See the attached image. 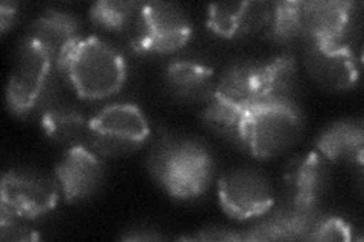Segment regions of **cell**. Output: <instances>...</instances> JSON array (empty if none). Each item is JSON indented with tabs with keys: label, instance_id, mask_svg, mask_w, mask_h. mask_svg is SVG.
Returning <instances> with one entry per match:
<instances>
[{
	"label": "cell",
	"instance_id": "277c9868",
	"mask_svg": "<svg viewBox=\"0 0 364 242\" xmlns=\"http://www.w3.org/2000/svg\"><path fill=\"white\" fill-rule=\"evenodd\" d=\"M56 57L43 45L25 37L6 88L8 108L16 115H29L48 103L55 87Z\"/></svg>",
	"mask_w": 364,
	"mask_h": 242
},
{
	"label": "cell",
	"instance_id": "8fae6325",
	"mask_svg": "<svg viewBox=\"0 0 364 242\" xmlns=\"http://www.w3.org/2000/svg\"><path fill=\"white\" fill-rule=\"evenodd\" d=\"M328 183L326 159L318 152L294 156L284 170V189L293 209L314 212Z\"/></svg>",
	"mask_w": 364,
	"mask_h": 242
},
{
	"label": "cell",
	"instance_id": "8992f818",
	"mask_svg": "<svg viewBox=\"0 0 364 242\" xmlns=\"http://www.w3.org/2000/svg\"><path fill=\"white\" fill-rule=\"evenodd\" d=\"M250 72L252 64L232 65L215 84L214 94L202 112V121L208 129L237 145L243 115L254 105Z\"/></svg>",
	"mask_w": 364,
	"mask_h": 242
},
{
	"label": "cell",
	"instance_id": "603a6c76",
	"mask_svg": "<svg viewBox=\"0 0 364 242\" xmlns=\"http://www.w3.org/2000/svg\"><path fill=\"white\" fill-rule=\"evenodd\" d=\"M352 239L350 226L338 216L318 218L316 223L310 241H340L346 242Z\"/></svg>",
	"mask_w": 364,
	"mask_h": 242
},
{
	"label": "cell",
	"instance_id": "e0dca14e",
	"mask_svg": "<svg viewBox=\"0 0 364 242\" xmlns=\"http://www.w3.org/2000/svg\"><path fill=\"white\" fill-rule=\"evenodd\" d=\"M364 129L360 120H341L329 124L318 135L316 152L331 163H363Z\"/></svg>",
	"mask_w": 364,
	"mask_h": 242
},
{
	"label": "cell",
	"instance_id": "3957f363",
	"mask_svg": "<svg viewBox=\"0 0 364 242\" xmlns=\"http://www.w3.org/2000/svg\"><path fill=\"white\" fill-rule=\"evenodd\" d=\"M302 117L294 103H254L240 124V143L258 159L275 158L301 135Z\"/></svg>",
	"mask_w": 364,
	"mask_h": 242
},
{
	"label": "cell",
	"instance_id": "5bb4252c",
	"mask_svg": "<svg viewBox=\"0 0 364 242\" xmlns=\"http://www.w3.org/2000/svg\"><path fill=\"white\" fill-rule=\"evenodd\" d=\"M354 8V2H304L302 35L318 44L346 43Z\"/></svg>",
	"mask_w": 364,
	"mask_h": 242
},
{
	"label": "cell",
	"instance_id": "d4e9b609",
	"mask_svg": "<svg viewBox=\"0 0 364 242\" xmlns=\"http://www.w3.org/2000/svg\"><path fill=\"white\" fill-rule=\"evenodd\" d=\"M190 239H196V241H242L243 235L237 233L235 230H230V229H207L205 232L193 236Z\"/></svg>",
	"mask_w": 364,
	"mask_h": 242
},
{
	"label": "cell",
	"instance_id": "cb8c5ba5",
	"mask_svg": "<svg viewBox=\"0 0 364 242\" xmlns=\"http://www.w3.org/2000/svg\"><path fill=\"white\" fill-rule=\"evenodd\" d=\"M0 238L4 241H32L38 233L29 227V220L0 212Z\"/></svg>",
	"mask_w": 364,
	"mask_h": 242
},
{
	"label": "cell",
	"instance_id": "ffe728a7",
	"mask_svg": "<svg viewBox=\"0 0 364 242\" xmlns=\"http://www.w3.org/2000/svg\"><path fill=\"white\" fill-rule=\"evenodd\" d=\"M41 126L46 136L56 144L65 145L67 148L88 145L90 120L73 108H48L43 112Z\"/></svg>",
	"mask_w": 364,
	"mask_h": 242
},
{
	"label": "cell",
	"instance_id": "7402d4cb",
	"mask_svg": "<svg viewBox=\"0 0 364 242\" xmlns=\"http://www.w3.org/2000/svg\"><path fill=\"white\" fill-rule=\"evenodd\" d=\"M143 4L131 0H100L90 9L91 21L100 29L120 32L135 21Z\"/></svg>",
	"mask_w": 364,
	"mask_h": 242
},
{
	"label": "cell",
	"instance_id": "52a82bcc",
	"mask_svg": "<svg viewBox=\"0 0 364 242\" xmlns=\"http://www.w3.org/2000/svg\"><path fill=\"white\" fill-rule=\"evenodd\" d=\"M193 33L187 14L166 2L143 4L135 18L132 49L144 55H164L186 45Z\"/></svg>",
	"mask_w": 364,
	"mask_h": 242
},
{
	"label": "cell",
	"instance_id": "5b68a950",
	"mask_svg": "<svg viewBox=\"0 0 364 242\" xmlns=\"http://www.w3.org/2000/svg\"><path fill=\"white\" fill-rule=\"evenodd\" d=\"M151 133L141 109L132 103H114L90 120L88 147L99 156H129L144 145Z\"/></svg>",
	"mask_w": 364,
	"mask_h": 242
},
{
	"label": "cell",
	"instance_id": "7c38bea8",
	"mask_svg": "<svg viewBox=\"0 0 364 242\" xmlns=\"http://www.w3.org/2000/svg\"><path fill=\"white\" fill-rule=\"evenodd\" d=\"M55 177L64 200L81 202L97 191L104 180V164L88 145L72 147L56 165Z\"/></svg>",
	"mask_w": 364,
	"mask_h": 242
},
{
	"label": "cell",
	"instance_id": "44dd1931",
	"mask_svg": "<svg viewBox=\"0 0 364 242\" xmlns=\"http://www.w3.org/2000/svg\"><path fill=\"white\" fill-rule=\"evenodd\" d=\"M302 4L298 0H286L270 5V18L263 37L275 43H289L304 33Z\"/></svg>",
	"mask_w": 364,
	"mask_h": 242
},
{
	"label": "cell",
	"instance_id": "9a60e30c",
	"mask_svg": "<svg viewBox=\"0 0 364 242\" xmlns=\"http://www.w3.org/2000/svg\"><path fill=\"white\" fill-rule=\"evenodd\" d=\"M270 18L266 2H225L208 8L207 26L223 38H235L264 31Z\"/></svg>",
	"mask_w": 364,
	"mask_h": 242
},
{
	"label": "cell",
	"instance_id": "30bf717a",
	"mask_svg": "<svg viewBox=\"0 0 364 242\" xmlns=\"http://www.w3.org/2000/svg\"><path fill=\"white\" fill-rule=\"evenodd\" d=\"M304 57L306 72L323 88L348 89L358 80L360 61L348 43L318 44L306 41Z\"/></svg>",
	"mask_w": 364,
	"mask_h": 242
},
{
	"label": "cell",
	"instance_id": "4fadbf2b",
	"mask_svg": "<svg viewBox=\"0 0 364 242\" xmlns=\"http://www.w3.org/2000/svg\"><path fill=\"white\" fill-rule=\"evenodd\" d=\"M254 103H294L298 91V61L282 53L263 64H252L250 72Z\"/></svg>",
	"mask_w": 364,
	"mask_h": 242
},
{
	"label": "cell",
	"instance_id": "ba28073f",
	"mask_svg": "<svg viewBox=\"0 0 364 242\" xmlns=\"http://www.w3.org/2000/svg\"><path fill=\"white\" fill-rule=\"evenodd\" d=\"M58 182L31 170H9L2 179L0 212L25 220H36L49 214L60 200Z\"/></svg>",
	"mask_w": 364,
	"mask_h": 242
},
{
	"label": "cell",
	"instance_id": "d6986e66",
	"mask_svg": "<svg viewBox=\"0 0 364 242\" xmlns=\"http://www.w3.org/2000/svg\"><path fill=\"white\" fill-rule=\"evenodd\" d=\"M26 37L58 57L65 45L79 37V21L64 11L49 8L32 21Z\"/></svg>",
	"mask_w": 364,
	"mask_h": 242
},
{
	"label": "cell",
	"instance_id": "2e32d148",
	"mask_svg": "<svg viewBox=\"0 0 364 242\" xmlns=\"http://www.w3.org/2000/svg\"><path fill=\"white\" fill-rule=\"evenodd\" d=\"M164 80L168 93L184 103H208L215 89L213 68L188 60L170 62Z\"/></svg>",
	"mask_w": 364,
	"mask_h": 242
},
{
	"label": "cell",
	"instance_id": "7a4b0ae2",
	"mask_svg": "<svg viewBox=\"0 0 364 242\" xmlns=\"http://www.w3.org/2000/svg\"><path fill=\"white\" fill-rule=\"evenodd\" d=\"M147 165L159 185L179 200L199 197L214 175L208 148L186 136H164L154 147Z\"/></svg>",
	"mask_w": 364,
	"mask_h": 242
},
{
	"label": "cell",
	"instance_id": "ac0fdd59",
	"mask_svg": "<svg viewBox=\"0 0 364 242\" xmlns=\"http://www.w3.org/2000/svg\"><path fill=\"white\" fill-rule=\"evenodd\" d=\"M318 218L314 212H304L293 209L287 204L286 209H281L267 216L264 221L255 224L243 235L245 241H291L309 239Z\"/></svg>",
	"mask_w": 364,
	"mask_h": 242
},
{
	"label": "cell",
	"instance_id": "484cf974",
	"mask_svg": "<svg viewBox=\"0 0 364 242\" xmlns=\"http://www.w3.org/2000/svg\"><path fill=\"white\" fill-rule=\"evenodd\" d=\"M18 14V6L14 2H4L0 5V29L5 32L13 23Z\"/></svg>",
	"mask_w": 364,
	"mask_h": 242
},
{
	"label": "cell",
	"instance_id": "6da1fadb",
	"mask_svg": "<svg viewBox=\"0 0 364 242\" xmlns=\"http://www.w3.org/2000/svg\"><path fill=\"white\" fill-rule=\"evenodd\" d=\"M56 68L84 100H102L122 89L127 80V61L116 49L97 37L68 43L56 57Z\"/></svg>",
	"mask_w": 364,
	"mask_h": 242
},
{
	"label": "cell",
	"instance_id": "9c48e42d",
	"mask_svg": "<svg viewBox=\"0 0 364 242\" xmlns=\"http://www.w3.org/2000/svg\"><path fill=\"white\" fill-rule=\"evenodd\" d=\"M219 200L235 220H250L272 211L275 199L266 177L250 168H234L219 179Z\"/></svg>",
	"mask_w": 364,
	"mask_h": 242
}]
</instances>
